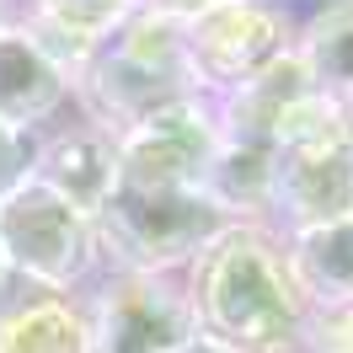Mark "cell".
Returning <instances> with one entry per match:
<instances>
[{
	"label": "cell",
	"instance_id": "cell-3",
	"mask_svg": "<svg viewBox=\"0 0 353 353\" xmlns=\"http://www.w3.org/2000/svg\"><path fill=\"white\" fill-rule=\"evenodd\" d=\"M182 75H188V43H182V17L166 11H145L129 17L123 43L102 59V91H108L112 108L150 118V112L182 102Z\"/></svg>",
	"mask_w": 353,
	"mask_h": 353
},
{
	"label": "cell",
	"instance_id": "cell-10",
	"mask_svg": "<svg viewBox=\"0 0 353 353\" xmlns=\"http://www.w3.org/2000/svg\"><path fill=\"white\" fill-rule=\"evenodd\" d=\"M300 59H305L316 91L353 112V6H332L305 27Z\"/></svg>",
	"mask_w": 353,
	"mask_h": 353
},
{
	"label": "cell",
	"instance_id": "cell-11",
	"mask_svg": "<svg viewBox=\"0 0 353 353\" xmlns=\"http://www.w3.org/2000/svg\"><path fill=\"white\" fill-rule=\"evenodd\" d=\"M0 353H86V343L70 310L27 305L0 321Z\"/></svg>",
	"mask_w": 353,
	"mask_h": 353
},
{
	"label": "cell",
	"instance_id": "cell-1",
	"mask_svg": "<svg viewBox=\"0 0 353 353\" xmlns=\"http://www.w3.org/2000/svg\"><path fill=\"white\" fill-rule=\"evenodd\" d=\"M199 305L214 343L230 353H289L300 348L310 316L289 263L252 230H225L209 241L199 273Z\"/></svg>",
	"mask_w": 353,
	"mask_h": 353
},
{
	"label": "cell",
	"instance_id": "cell-5",
	"mask_svg": "<svg viewBox=\"0 0 353 353\" xmlns=\"http://www.w3.org/2000/svg\"><path fill=\"white\" fill-rule=\"evenodd\" d=\"M182 43H188V59H193L203 75L241 81V86L284 54V43H279V17H273V11H257V6H214V11L182 17Z\"/></svg>",
	"mask_w": 353,
	"mask_h": 353
},
{
	"label": "cell",
	"instance_id": "cell-9",
	"mask_svg": "<svg viewBox=\"0 0 353 353\" xmlns=\"http://www.w3.org/2000/svg\"><path fill=\"white\" fill-rule=\"evenodd\" d=\"M284 263L300 294H316L321 305H353V220L294 230Z\"/></svg>",
	"mask_w": 353,
	"mask_h": 353
},
{
	"label": "cell",
	"instance_id": "cell-7",
	"mask_svg": "<svg viewBox=\"0 0 353 353\" xmlns=\"http://www.w3.org/2000/svg\"><path fill=\"white\" fill-rule=\"evenodd\" d=\"M112 176H118V150L112 145H102L97 134L75 129L65 134V139H54L43 150V161H38V182L43 188H54L65 203H75V209H102L112 193Z\"/></svg>",
	"mask_w": 353,
	"mask_h": 353
},
{
	"label": "cell",
	"instance_id": "cell-14",
	"mask_svg": "<svg viewBox=\"0 0 353 353\" xmlns=\"http://www.w3.org/2000/svg\"><path fill=\"white\" fill-rule=\"evenodd\" d=\"M0 268H6V252H0Z\"/></svg>",
	"mask_w": 353,
	"mask_h": 353
},
{
	"label": "cell",
	"instance_id": "cell-13",
	"mask_svg": "<svg viewBox=\"0 0 353 353\" xmlns=\"http://www.w3.org/2000/svg\"><path fill=\"white\" fill-rule=\"evenodd\" d=\"M176 353H230V348H220L214 337H188V343H182Z\"/></svg>",
	"mask_w": 353,
	"mask_h": 353
},
{
	"label": "cell",
	"instance_id": "cell-4",
	"mask_svg": "<svg viewBox=\"0 0 353 353\" xmlns=\"http://www.w3.org/2000/svg\"><path fill=\"white\" fill-rule=\"evenodd\" d=\"M0 252L48 284H70L86 252V220L43 182H22L0 199Z\"/></svg>",
	"mask_w": 353,
	"mask_h": 353
},
{
	"label": "cell",
	"instance_id": "cell-12",
	"mask_svg": "<svg viewBox=\"0 0 353 353\" xmlns=\"http://www.w3.org/2000/svg\"><path fill=\"white\" fill-rule=\"evenodd\" d=\"M22 166H27V150H22V134L11 123H0V199L11 188H22Z\"/></svg>",
	"mask_w": 353,
	"mask_h": 353
},
{
	"label": "cell",
	"instance_id": "cell-6",
	"mask_svg": "<svg viewBox=\"0 0 353 353\" xmlns=\"http://www.w3.org/2000/svg\"><path fill=\"white\" fill-rule=\"evenodd\" d=\"M193 337V316L155 273H134L108 294L102 353H176Z\"/></svg>",
	"mask_w": 353,
	"mask_h": 353
},
{
	"label": "cell",
	"instance_id": "cell-2",
	"mask_svg": "<svg viewBox=\"0 0 353 353\" xmlns=\"http://www.w3.org/2000/svg\"><path fill=\"white\" fill-rule=\"evenodd\" d=\"M102 236L118 257H129L139 273L176 263L188 252L225 236V209L209 199V188H176V182H129L112 176L102 203Z\"/></svg>",
	"mask_w": 353,
	"mask_h": 353
},
{
	"label": "cell",
	"instance_id": "cell-8",
	"mask_svg": "<svg viewBox=\"0 0 353 353\" xmlns=\"http://www.w3.org/2000/svg\"><path fill=\"white\" fill-rule=\"evenodd\" d=\"M59 91H65V81L43 48L27 32H0V123L22 129L32 118L54 112Z\"/></svg>",
	"mask_w": 353,
	"mask_h": 353
}]
</instances>
